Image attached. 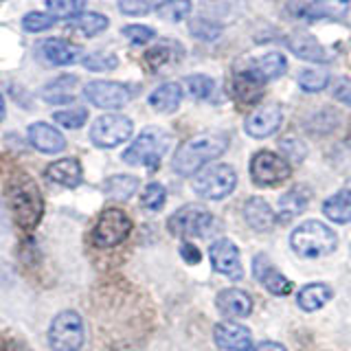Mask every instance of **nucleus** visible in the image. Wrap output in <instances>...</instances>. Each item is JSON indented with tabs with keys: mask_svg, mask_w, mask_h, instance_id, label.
Returning <instances> with one entry per match:
<instances>
[{
	"mask_svg": "<svg viewBox=\"0 0 351 351\" xmlns=\"http://www.w3.org/2000/svg\"><path fill=\"white\" fill-rule=\"evenodd\" d=\"M351 9V0H312L301 9L305 20H343Z\"/></svg>",
	"mask_w": 351,
	"mask_h": 351,
	"instance_id": "obj_20",
	"label": "nucleus"
},
{
	"mask_svg": "<svg viewBox=\"0 0 351 351\" xmlns=\"http://www.w3.org/2000/svg\"><path fill=\"white\" fill-rule=\"evenodd\" d=\"M123 36L132 42V44H147L156 38V31L152 27H145V25H128L123 27Z\"/></svg>",
	"mask_w": 351,
	"mask_h": 351,
	"instance_id": "obj_42",
	"label": "nucleus"
},
{
	"mask_svg": "<svg viewBox=\"0 0 351 351\" xmlns=\"http://www.w3.org/2000/svg\"><path fill=\"white\" fill-rule=\"evenodd\" d=\"M332 299V288L327 283H310L299 292L296 296V303L303 312H316Z\"/></svg>",
	"mask_w": 351,
	"mask_h": 351,
	"instance_id": "obj_30",
	"label": "nucleus"
},
{
	"mask_svg": "<svg viewBox=\"0 0 351 351\" xmlns=\"http://www.w3.org/2000/svg\"><path fill=\"white\" fill-rule=\"evenodd\" d=\"M171 136L160 128H147L134 138V143L123 152V160L128 165H145V167H156L165 152L169 149Z\"/></svg>",
	"mask_w": 351,
	"mask_h": 351,
	"instance_id": "obj_4",
	"label": "nucleus"
},
{
	"mask_svg": "<svg viewBox=\"0 0 351 351\" xmlns=\"http://www.w3.org/2000/svg\"><path fill=\"white\" fill-rule=\"evenodd\" d=\"M189 31L191 36L197 38V40H204V42H215L219 36H222V29L215 22L206 20V18H193L189 22Z\"/></svg>",
	"mask_w": 351,
	"mask_h": 351,
	"instance_id": "obj_36",
	"label": "nucleus"
},
{
	"mask_svg": "<svg viewBox=\"0 0 351 351\" xmlns=\"http://www.w3.org/2000/svg\"><path fill=\"white\" fill-rule=\"evenodd\" d=\"M279 147H281V152L285 154V160H292V162H301L303 158H305V145L299 141V138H283L281 143H279Z\"/></svg>",
	"mask_w": 351,
	"mask_h": 351,
	"instance_id": "obj_43",
	"label": "nucleus"
},
{
	"mask_svg": "<svg viewBox=\"0 0 351 351\" xmlns=\"http://www.w3.org/2000/svg\"><path fill=\"white\" fill-rule=\"evenodd\" d=\"M49 345L53 351H80L84 345V321L77 312H62L49 327Z\"/></svg>",
	"mask_w": 351,
	"mask_h": 351,
	"instance_id": "obj_7",
	"label": "nucleus"
},
{
	"mask_svg": "<svg viewBox=\"0 0 351 351\" xmlns=\"http://www.w3.org/2000/svg\"><path fill=\"white\" fill-rule=\"evenodd\" d=\"M75 29H80L86 38H93V36H99L101 31L108 29V18L104 14H97V11H90V14H82L75 18Z\"/></svg>",
	"mask_w": 351,
	"mask_h": 351,
	"instance_id": "obj_32",
	"label": "nucleus"
},
{
	"mask_svg": "<svg viewBox=\"0 0 351 351\" xmlns=\"http://www.w3.org/2000/svg\"><path fill=\"white\" fill-rule=\"evenodd\" d=\"M288 49L296 55L299 60H305V62H316V64H325L332 60V55L329 51L323 47L321 42H318L314 36H307V33H294L288 40Z\"/></svg>",
	"mask_w": 351,
	"mask_h": 351,
	"instance_id": "obj_16",
	"label": "nucleus"
},
{
	"mask_svg": "<svg viewBox=\"0 0 351 351\" xmlns=\"http://www.w3.org/2000/svg\"><path fill=\"white\" fill-rule=\"evenodd\" d=\"M84 66L88 71L93 73H106V71H112L119 66V60L117 55L112 53H104V51H97V53H90L84 58Z\"/></svg>",
	"mask_w": 351,
	"mask_h": 351,
	"instance_id": "obj_38",
	"label": "nucleus"
},
{
	"mask_svg": "<svg viewBox=\"0 0 351 351\" xmlns=\"http://www.w3.org/2000/svg\"><path fill=\"white\" fill-rule=\"evenodd\" d=\"M77 84H80V80L75 75H62L42 88V99L53 106L71 104L77 95Z\"/></svg>",
	"mask_w": 351,
	"mask_h": 351,
	"instance_id": "obj_23",
	"label": "nucleus"
},
{
	"mask_svg": "<svg viewBox=\"0 0 351 351\" xmlns=\"http://www.w3.org/2000/svg\"><path fill=\"white\" fill-rule=\"evenodd\" d=\"M213 340L224 351H252L250 329L239 323H219L213 329Z\"/></svg>",
	"mask_w": 351,
	"mask_h": 351,
	"instance_id": "obj_15",
	"label": "nucleus"
},
{
	"mask_svg": "<svg viewBox=\"0 0 351 351\" xmlns=\"http://www.w3.org/2000/svg\"><path fill=\"white\" fill-rule=\"evenodd\" d=\"M5 119V99H3V95H0V121Z\"/></svg>",
	"mask_w": 351,
	"mask_h": 351,
	"instance_id": "obj_49",
	"label": "nucleus"
},
{
	"mask_svg": "<svg viewBox=\"0 0 351 351\" xmlns=\"http://www.w3.org/2000/svg\"><path fill=\"white\" fill-rule=\"evenodd\" d=\"M244 217L248 226L257 230V233H268V230H272L274 222H277V215H274L270 204L263 197H250L244 204Z\"/></svg>",
	"mask_w": 351,
	"mask_h": 351,
	"instance_id": "obj_22",
	"label": "nucleus"
},
{
	"mask_svg": "<svg viewBox=\"0 0 351 351\" xmlns=\"http://www.w3.org/2000/svg\"><path fill=\"white\" fill-rule=\"evenodd\" d=\"M237 186V173L230 165L217 162L211 167H204L202 171H197L193 178V191L206 197V200H224Z\"/></svg>",
	"mask_w": 351,
	"mask_h": 351,
	"instance_id": "obj_5",
	"label": "nucleus"
},
{
	"mask_svg": "<svg viewBox=\"0 0 351 351\" xmlns=\"http://www.w3.org/2000/svg\"><path fill=\"white\" fill-rule=\"evenodd\" d=\"M180 58H182L180 44H176L171 40H165V42H158L156 47H152L145 53V64L149 66L152 73H160L162 69H167V66H173Z\"/></svg>",
	"mask_w": 351,
	"mask_h": 351,
	"instance_id": "obj_25",
	"label": "nucleus"
},
{
	"mask_svg": "<svg viewBox=\"0 0 351 351\" xmlns=\"http://www.w3.org/2000/svg\"><path fill=\"white\" fill-rule=\"evenodd\" d=\"M156 14L162 20H169V22H180L186 16L191 14V3L189 0H165L156 7Z\"/></svg>",
	"mask_w": 351,
	"mask_h": 351,
	"instance_id": "obj_35",
	"label": "nucleus"
},
{
	"mask_svg": "<svg viewBox=\"0 0 351 351\" xmlns=\"http://www.w3.org/2000/svg\"><path fill=\"white\" fill-rule=\"evenodd\" d=\"M40 55L49 64H55V66H69V64H75L80 60V53L82 49L77 47V44L69 42V40H62V38H51V40H44L40 47H38Z\"/></svg>",
	"mask_w": 351,
	"mask_h": 351,
	"instance_id": "obj_17",
	"label": "nucleus"
},
{
	"mask_svg": "<svg viewBox=\"0 0 351 351\" xmlns=\"http://www.w3.org/2000/svg\"><path fill=\"white\" fill-rule=\"evenodd\" d=\"M246 69L257 77L259 82L268 84L272 80H279V77L288 71V62L281 53H266L257 60H250Z\"/></svg>",
	"mask_w": 351,
	"mask_h": 351,
	"instance_id": "obj_21",
	"label": "nucleus"
},
{
	"mask_svg": "<svg viewBox=\"0 0 351 351\" xmlns=\"http://www.w3.org/2000/svg\"><path fill=\"white\" fill-rule=\"evenodd\" d=\"M136 189H138V178L125 176V173L112 176V178H108L104 184V191L110 197H114V200H128V197L136 193Z\"/></svg>",
	"mask_w": 351,
	"mask_h": 351,
	"instance_id": "obj_31",
	"label": "nucleus"
},
{
	"mask_svg": "<svg viewBox=\"0 0 351 351\" xmlns=\"http://www.w3.org/2000/svg\"><path fill=\"white\" fill-rule=\"evenodd\" d=\"M299 86L303 88L305 93H321L329 86L332 77H329L327 71H318V69H305L299 73Z\"/></svg>",
	"mask_w": 351,
	"mask_h": 351,
	"instance_id": "obj_34",
	"label": "nucleus"
},
{
	"mask_svg": "<svg viewBox=\"0 0 351 351\" xmlns=\"http://www.w3.org/2000/svg\"><path fill=\"white\" fill-rule=\"evenodd\" d=\"M29 141L33 147L44 154H60L66 147V138L62 132L49 123H42V121L29 128Z\"/></svg>",
	"mask_w": 351,
	"mask_h": 351,
	"instance_id": "obj_18",
	"label": "nucleus"
},
{
	"mask_svg": "<svg viewBox=\"0 0 351 351\" xmlns=\"http://www.w3.org/2000/svg\"><path fill=\"white\" fill-rule=\"evenodd\" d=\"M84 95H86L88 101L97 108L119 110V108H123L132 97H134V88L128 86V84H121V82L97 80V82L86 84Z\"/></svg>",
	"mask_w": 351,
	"mask_h": 351,
	"instance_id": "obj_11",
	"label": "nucleus"
},
{
	"mask_svg": "<svg viewBox=\"0 0 351 351\" xmlns=\"http://www.w3.org/2000/svg\"><path fill=\"white\" fill-rule=\"evenodd\" d=\"M283 112L279 106H261L246 117L244 130L252 138H268L281 128Z\"/></svg>",
	"mask_w": 351,
	"mask_h": 351,
	"instance_id": "obj_14",
	"label": "nucleus"
},
{
	"mask_svg": "<svg viewBox=\"0 0 351 351\" xmlns=\"http://www.w3.org/2000/svg\"><path fill=\"white\" fill-rule=\"evenodd\" d=\"M323 213L327 215V219H332L336 224L351 222V180H347L343 189L323 202Z\"/></svg>",
	"mask_w": 351,
	"mask_h": 351,
	"instance_id": "obj_26",
	"label": "nucleus"
},
{
	"mask_svg": "<svg viewBox=\"0 0 351 351\" xmlns=\"http://www.w3.org/2000/svg\"><path fill=\"white\" fill-rule=\"evenodd\" d=\"M252 351H288L281 343H272V340H263L257 347H252Z\"/></svg>",
	"mask_w": 351,
	"mask_h": 351,
	"instance_id": "obj_47",
	"label": "nucleus"
},
{
	"mask_svg": "<svg viewBox=\"0 0 351 351\" xmlns=\"http://www.w3.org/2000/svg\"><path fill=\"white\" fill-rule=\"evenodd\" d=\"M55 25V18L49 14H40V11H31L25 18H22V27L29 33H40V31H47Z\"/></svg>",
	"mask_w": 351,
	"mask_h": 351,
	"instance_id": "obj_41",
	"label": "nucleus"
},
{
	"mask_svg": "<svg viewBox=\"0 0 351 351\" xmlns=\"http://www.w3.org/2000/svg\"><path fill=\"white\" fill-rule=\"evenodd\" d=\"M7 197H9V208L14 213L16 224L22 230H33L42 219L44 211V202H42V193L31 178L22 176L16 178L7 186Z\"/></svg>",
	"mask_w": 351,
	"mask_h": 351,
	"instance_id": "obj_2",
	"label": "nucleus"
},
{
	"mask_svg": "<svg viewBox=\"0 0 351 351\" xmlns=\"http://www.w3.org/2000/svg\"><path fill=\"white\" fill-rule=\"evenodd\" d=\"M228 147V136L219 132H204V134L191 136L184 141L173 154L171 169L180 176H191L200 171L206 162L219 158Z\"/></svg>",
	"mask_w": 351,
	"mask_h": 351,
	"instance_id": "obj_1",
	"label": "nucleus"
},
{
	"mask_svg": "<svg viewBox=\"0 0 351 351\" xmlns=\"http://www.w3.org/2000/svg\"><path fill=\"white\" fill-rule=\"evenodd\" d=\"M180 255H182V259H184L186 263H197V261L202 259L200 250H197L193 244H189V241H186V244H182V248H180Z\"/></svg>",
	"mask_w": 351,
	"mask_h": 351,
	"instance_id": "obj_46",
	"label": "nucleus"
},
{
	"mask_svg": "<svg viewBox=\"0 0 351 351\" xmlns=\"http://www.w3.org/2000/svg\"><path fill=\"white\" fill-rule=\"evenodd\" d=\"M182 101V88L176 82H167L158 86L156 90L149 95V106L156 110V112H176Z\"/></svg>",
	"mask_w": 351,
	"mask_h": 351,
	"instance_id": "obj_29",
	"label": "nucleus"
},
{
	"mask_svg": "<svg viewBox=\"0 0 351 351\" xmlns=\"http://www.w3.org/2000/svg\"><path fill=\"white\" fill-rule=\"evenodd\" d=\"M263 82H259L255 75H252L248 69H241L235 73L233 77V93H235V99L239 104H246V106H252L257 104L261 95H263Z\"/></svg>",
	"mask_w": 351,
	"mask_h": 351,
	"instance_id": "obj_24",
	"label": "nucleus"
},
{
	"mask_svg": "<svg viewBox=\"0 0 351 351\" xmlns=\"http://www.w3.org/2000/svg\"><path fill=\"white\" fill-rule=\"evenodd\" d=\"M217 310L226 318H244L252 312V299L239 288H228L217 294Z\"/></svg>",
	"mask_w": 351,
	"mask_h": 351,
	"instance_id": "obj_19",
	"label": "nucleus"
},
{
	"mask_svg": "<svg viewBox=\"0 0 351 351\" xmlns=\"http://www.w3.org/2000/svg\"><path fill=\"white\" fill-rule=\"evenodd\" d=\"M165 197H167L165 186L158 184V182H149L145 186V191H143L141 204L145 208H149V211H160V208L165 206Z\"/></svg>",
	"mask_w": 351,
	"mask_h": 351,
	"instance_id": "obj_39",
	"label": "nucleus"
},
{
	"mask_svg": "<svg viewBox=\"0 0 351 351\" xmlns=\"http://www.w3.org/2000/svg\"><path fill=\"white\" fill-rule=\"evenodd\" d=\"M332 93H334L336 101L351 106V80H338Z\"/></svg>",
	"mask_w": 351,
	"mask_h": 351,
	"instance_id": "obj_45",
	"label": "nucleus"
},
{
	"mask_svg": "<svg viewBox=\"0 0 351 351\" xmlns=\"http://www.w3.org/2000/svg\"><path fill=\"white\" fill-rule=\"evenodd\" d=\"M86 0H47V11L55 20H69L82 14Z\"/></svg>",
	"mask_w": 351,
	"mask_h": 351,
	"instance_id": "obj_33",
	"label": "nucleus"
},
{
	"mask_svg": "<svg viewBox=\"0 0 351 351\" xmlns=\"http://www.w3.org/2000/svg\"><path fill=\"white\" fill-rule=\"evenodd\" d=\"M252 274H255V279L272 294L285 296L292 292V281L283 277L266 252H259V255L252 259Z\"/></svg>",
	"mask_w": 351,
	"mask_h": 351,
	"instance_id": "obj_13",
	"label": "nucleus"
},
{
	"mask_svg": "<svg viewBox=\"0 0 351 351\" xmlns=\"http://www.w3.org/2000/svg\"><path fill=\"white\" fill-rule=\"evenodd\" d=\"M53 119L58 121L62 128L77 130L88 121V112L84 108H71V110H60V112H55Z\"/></svg>",
	"mask_w": 351,
	"mask_h": 351,
	"instance_id": "obj_40",
	"label": "nucleus"
},
{
	"mask_svg": "<svg viewBox=\"0 0 351 351\" xmlns=\"http://www.w3.org/2000/svg\"><path fill=\"white\" fill-rule=\"evenodd\" d=\"M184 88L193 99H208L213 93L215 84L211 77H206V75H189L184 80Z\"/></svg>",
	"mask_w": 351,
	"mask_h": 351,
	"instance_id": "obj_37",
	"label": "nucleus"
},
{
	"mask_svg": "<svg viewBox=\"0 0 351 351\" xmlns=\"http://www.w3.org/2000/svg\"><path fill=\"white\" fill-rule=\"evenodd\" d=\"M290 246L303 259H318L332 255L338 246V237L327 224L318 222V219H307L292 230Z\"/></svg>",
	"mask_w": 351,
	"mask_h": 351,
	"instance_id": "obj_3",
	"label": "nucleus"
},
{
	"mask_svg": "<svg viewBox=\"0 0 351 351\" xmlns=\"http://www.w3.org/2000/svg\"><path fill=\"white\" fill-rule=\"evenodd\" d=\"M252 182L259 186H277L292 176V165L274 152H257L250 160Z\"/></svg>",
	"mask_w": 351,
	"mask_h": 351,
	"instance_id": "obj_8",
	"label": "nucleus"
},
{
	"mask_svg": "<svg viewBox=\"0 0 351 351\" xmlns=\"http://www.w3.org/2000/svg\"><path fill=\"white\" fill-rule=\"evenodd\" d=\"M213 226V213L202 204H186L176 211L167 228L176 237H206Z\"/></svg>",
	"mask_w": 351,
	"mask_h": 351,
	"instance_id": "obj_6",
	"label": "nucleus"
},
{
	"mask_svg": "<svg viewBox=\"0 0 351 351\" xmlns=\"http://www.w3.org/2000/svg\"><path fill=\"white\" fill-rule=\"evenodd\" d=\"M310 200H312V191L307 189L305 184H296L290 191H285L281 195L277 211L283 219H290V217L301 215L307 208V204H310Z\"/></svg>",
	"mask_w": 351,
	"mask_h": 351,
	"instance_id": "obj_28",
	"label": "nucleus"
},
{
	"mask_svg": "<svg viewBox=\"0 0 351 351\" xmlns=\"http://www.w3.org/2000/svg\"><path fill=\"white\" fill-rule=\"evenodd\" d=\"M130 230H132V222L123 211H119V208H106L93 230V241L99 248H112L119 246L130 235Z\"/></svg>",
	"mask_w": 351,
	"mask_h": 351,
	"instance_id": "obj_10",
	"label": "nucleus"
},
{
	"mask_svg": "<svg viewBox=\"0 0 351 351\" xmlns=\"http://www.w3.org/2000/svg\"><path fill=\"white\" fill-rule=\"evenodd\" d=\"M47 178L51 182H58L62 186H69V189H75L77 184L82 182V165L75 158H62L55 160L47 167Z\"/></svg>",
	"mask_w": 351,
	"mask_h": 351,
	"instance_id": "obj_27",
	"label": "nucleus"
},
{
	"mask_svg": "<svg viewBox=\"0 0 351 351\" xmlns=\"http://www.w3.org/2000/svg\"><path fill=\"white\" fill-rule=\"evenodd\" d=\"M134 123L123 114H104L90 128V141L97 147H117L132 136Z\"/></svg>",
	"mask_w": 351,
	"mask_h": 351,
	"instance_id": "obj_9",
	"label": "nucleus"
},
{
	"mask_svg": "<svg viewBox=\"0 0 351 351\" xmlns=\"http://www.w3.org/2000/svg\"><path fill=\"white\" fill-rule=\"evenodd\" d=\"M119 9L128 16H145L152 11L149 0H119Z\"/></svg>",
	"mask_w": 351,
	"mask_h": 351,
	"instance_id": "obj_44",
	"label": "nucleus"
},
{
	"mask_svg": "<svg viewBox=\"0 0 351 351\" xmlns=\"http://www.w3.org/2000/svg\"><path fill=\"white\" fill-rule=\"evenodd\" d=\"M5 351H33L27 343H22V340H9Z\"/></svg>",
	"mask_w": 351,
	"mask_h": 351,
	"instance_id": "obj_48",
	"label": "nucleus"
},
{
	"mask_svg": "<svg viewBox=\"0 0 351 351\" xmlns=\"http://www.w3.org/2000/svg\"><path fill=\"white\" fill-rule=\"evenodd\" d=\"M208 257H211V263L215 272L224 274V277L228 279H241V259H239V250L237 246L233 244L230 239H217L211 244V248H208Z\"/></svg>",
	"mask_w": 351,
	"mask_h": 351,
	"instance_id": "obj_12",
	"label": "nucleus"
}]
</instances>
